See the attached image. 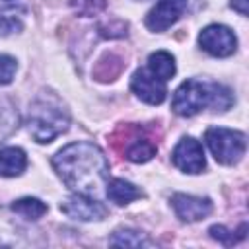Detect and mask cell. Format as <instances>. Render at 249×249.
<instances>
[{"label":"cell","instance_id":"1","mask_svg":"<svg viewBox=\"0 0 249 249\" xmlns=\"http://www.w3.org/2000/svg\"><path fill=\"white\" fill-rule=\"evenodd\" d=\"M53 167L68 189L95 196L109 179V161L91 142H72L53 156Z\"/></svg>","mask_w":249,"mask_h":249},{"label":"cell","instance_id":"2","mask_svg":"<svg viewBox=\"0 0 249 249\" xmlns=\"http://www.w3.org/2000/svg\"><path fill=\"white\" fill-rule=\"evenodd\" d=\"M233 103L231 91L214 82L200 80H185L173 93L171 109L179 117H193L206 107H214L216 111H226Z\"/></svg>","mask_w":249,"mask_h":249},{"label":"cell","instance_id":"3","mask_svg":"<svg viewBox=\"0 0 249 249\" xmlns=\"http://www.w3.org/2000/svg\"><path fill=\"white\" fill-rule=\"evenodd\" d=\"M68 124L70 115L66 107L53 93H43L31 103L27 115V128L37 142H53L58 134L68 130Z\"/></svg>","mask_w":249,"mask_h":249},{"label":"cell","instance_id":"4","mask_svg":"<svg viewBox=\"0 0 249 249\" xmlns=\"http://www.w3.org/2000/svg\"><path fill=\"white\" fill-rule=\"evenodd\" d=\"M204 140L208 150L212 152L214 160L224 165L237 163L245 154V134L239 130L224 128V126H212L204 132Z\"/></svg>","mask_w":249,"mask_h":249},{"label":"cell","instance_id":"5","mask_svg":"<svg viewBox=\"0 0 249 249\" xmlns=\"http://www.w3.org/2000/svg\"><path fill=\"white\" fill-rule=\"evenodd\" d=\"M198 45L204 53H208L212 56H230L237 47V39L230 27L212 23L200 31Z\"/></svg>","mask_w":249,"mask_h":249},{"label":"cell","instance_id":"6","mask_svg":"<svg viewBox=\"0 0 249 249\" xmlns=\"http://www.w3.org/2000/svg\"><path fill=\"white\" fill-rule=\"evenodd\" d=\"M171 160H173L175 167L185 173H200L206 167L202 144L198 140H195L193 136H185L177 142V146L173 148Z\"/></svg>","mask_w":249,"mask_h":249},{"label":"cell","instance_id":"7","mask_svg":"<svg viewBox=\"0 0 249 249\" xmlns=\"http://www.w3.org/2000/svg\"><path fill=\"white\" fill-rule=\"evenodd\" d=\"M60 210L68 218H74L80 222L103 220L107 216V208L99 200H95L93 196H88V195H80V193H74L72 196H68L60 204Z\"/></svg>","mask_w":249,"mask_h":249},{"label":"cell","instance_id":"8","mask_svg":"<svg viewBox=\"0 0 249 249\" xmlns=\"http://www.w3.org/2000/svg\"><path fill=\"white\" fill-rule=\"evenodd\" d=\"M130 89L134 91V95L150 105H158L165 99L167 95V88L165 82L156 78L148 68H140L132 74L130 80Z\"/></svg>","mask_w":249,"mask_h":249},{"label":"cell","instance_id":"9","mask_svg":"<svg viewBox=\"0 0 249 249\" xmlns=\"http://www.w3.org/2000/svg\"><path fill=\"white\" fill-rule=\"evenodd\" d=\"M187 0H158L146 16V27L150 31L161 33L183 16Z\"/></svg>","mask_w":249,"mask_h":249},{"label":"cell","instance_id":"10","mask_svg":"<svg viewBox=\"0 0 249 249\" xmlns=\"http://www.w3.org/2000/svg\"><path fill=\"white\" fill-rule=\"evenodd\" d=\"M18 214L10 208H0V247H25V245H33L31 239V231L19 222L16 220Z\"/></svg>","mask_w":249,"mask_h":249},{"label":"cell","instance_id":"11","mask_svg":"<svg viewBox=\"0 0 249 249\" xmlns=\"http://www.w3.org/2000/svg\"><path fill=\"white\" fill-rule=\"evenodd\" d=\"M171 206L179 220L183 222H198L212 212V202L206 196H193L177 193L171 196Z\"/></svg>","mask_w":249,"mask_h":249},{"label":"cell","instance_id":"12","mask_svg":"<svg viewBox=\"0 0 249 249\" xmlns=\"http://www.w3.org/2000/svg\"><path fill=\"white\" fill-rule=\"evenodd\" d=\"M25 167H27V156L21 148L8 146L0 150V175L2 177L21 175Z\"/></svg>","mask_w":249,"mask_h":249},{"label":"cell","instance_id":"13","mask_svg":"<svg viewBox=\"0 0 249 249\" xmlns=\"http://www.w3.org/2000/svg\"><path fill=\"white\" fill-rule=\"evenodd\" d=\"M105 187H107V191H105L107 198L113 200L115 204H128L142 196V191L124 179H111V181H107Z\"/></svg>","mask_w":249,"mask_h":249},{"label":"cell","instance_id":"14","mask_svg":"<svg viewBox=\"0 0 249 249\" xmlns=\"http://www.w3.org/2000/svg\"><path fill=\"white\" fill-rule=\"evenodd\" d=\"M156 144L146 138V136H140V134H132L130 136V142L124 150V158L134 161V163H144L148 160H152L156 156Z\"/></svg>","mask_w":249,"mask_h":249},{"label":"cell","instance_id":"15","mask_svg":"<svg viewBox=\"0 0 249 249\" xmlns=\"http://www.w3.org/2000/svg\"><path fill=\"white\" fill-rule=\"evenodd\" d=\"M19 218H23L25 222H37L39 218H43L47 214V204L35 196H23L12 202L10 206Z\"/></svg>","mask_w":249,"mask_h":249},{"label":"cell","instance_id":"16","mask_svg":"<svg viewBox=\"0 0 249 249\" xmlns=\"http://www.w3.org/2000/svg\"><path fill=\"white\" fill-rule=\"evenodd\" d=\"M148 70L156 78L167 82L175 74V58L167 51H156L148 56Z\"/></svg>","mask_w":249,"mask_h":249},{"label":"cell","instance_id":"17","mask_svg":"<svg viewBox=\"0 0 249 249\" xmlns=\"http://www.w3.org/2000/svg\"><path fill=\"white\" fill-rule=\"evenodd\" d=\"M25 10L21 6H4L0 8V37L21 31Z\"/></svg>","mask_w":249,"mask_h":249},{"label":"cell","instance_id":"18","mask_svg":"<svg viewBox=\"0 0 249 249\" xmlns=\"http://www.w3.org/2000/svg\"><path fill=\"white\" fill-rule=\"evenodd\" d=\"M111 245H119V247H148L152 245V241L142 233V231H136V230H117L113 233V237L109 239Z\"/></svg>","mask_w":249,"mask_h":249},{"label":"cell","instance_id":"19","mask_svg":"<svg viewBox=\"0 0 249 249\" xmlns=\"http://www.w3.org/2000/svg\"><path fill=\"white\" fill-rule=\"evenodd\" d=\"M16 70H18L16 58H12L8 54H0V86L10 84L16 76Z\"/></svg>","mask_w":249,"mask_h":249},{"label":"cell","instance_id":"20","mask_svg":"<svg viewBox=\"0 0 249 249\" xmlns=\"http://www.w3.org/2000/svg\"><path fill=\"white\" fill-rule=\"evenodd\" d=\"M74 6L84 16H93L105 8V0H74Z\"/></svg>","mask_w":249,"mask_h":249},{"label":"cell","instance_id":"21","mask_svg":"<svg viewBox=\"0 0 249 249\" xmlns=\"http://www.w3.org/2000/svg\"><path fill=\"white\" fill-rule=\"evenodd\" d=\"M210 235L214 237V239H218V241H222L224 245H233L235 241H239V239H243L241 235H233V231H230V230H226L224 226H212L210 230Z\"/></svg>","mask_w":249,"mask_h":249},{"label":"cell","instance_id":"22","mask_svg":"<svg viewBox=\"0 0 249 249\" xmlns=\"http://www.w3.org/2000/svg\"><path fill=\"white\" fill-rule=\"evenodd\" d=\"M247 2L249 0H231V8L237 10L241 16H247Z\"/></svg>","mask_w":249,"mask_h":249}]
</instances>
